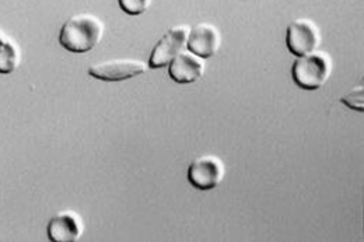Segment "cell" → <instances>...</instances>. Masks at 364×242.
I'll list each match as a JSON object with an SVG mask.
<instances>
[{"label":"cell","instance_id":"cell-11","mask_svg":"<svg viewBox=\"0 0 364 242\" xmlns=\"http://www.w3.org/2000/svg\"><path fill=\"white\" fill-rule=\"evenodd\" d=\"M341 102L355 111L362 112L364 109L363 86H356L355 89H352L348 94H345L343 97L341 98Z\"/></svg>","mask_w":364,"mask_h":242},{"label":"cell","instance_id":"cell-2","mask_svg":"<svg viewBox=\"0 0 364 242\" xmlns=\"http://www.w3.org/2000/svg\"><path fill=\"white\" fill-rule=\"evenodd\" d=\"M332 72V62L326 52L314 50L299 56L291 67L294 83L303 90L314 92L325 84Z\"/></svg>","mask_w":364,"mask_h":242},{"label":"cell","instance_id":"cell-4","mask_svg":"<svg viewBox=\"0 0 364 242\" xmlns=\"http://www.w3.org/2000/svg\"><path fill=\"white\" fill-rule=\"evenodd\" d=\"M147 67L149 66L140 59H111L92 65L89 75L102 82H124L143 75Z\"/></svg>","mask_w":364,"mask_h":242},{"label":"cell","instance_id":"cell-8","mask_svg":"<svg viewBox=\"0 0 364 242\" xmlns=\"http://www.w3.org/2000/svg\"><path fill=\"white\" fill-rule=\"evenodd\" d=\"M220 43L222 38L219 30L209 23L196 24L192 30H189L186 38V47L189 52L202 59L212 57L220 48Z\"/></svg>","mask_w":364,"mask_h":242},{"label":"cell","instance_id":"cell-12","mask_svg":"<svg viewBox=\"0 0 364 242\" xmlns=\"http://www.w3.org/2000/svg\"><path fill=\"white\" fill-rule=\"evenodd\" d=\"M150 1L151 0H118L121 10L129 16L143 14L149 9Z\"/></svg>","mask_w":364,"mask_h":242},{"label":"cell","instance_id":"cell-6","mask_svg":"<svg viewBox=\"0 0 364 242\" xmlns=\"http://www.w3.org/2000/svg\"><path fill=\"white\" fill-rule=\"evenodd\" d=\"M189 28L186 26H176L170 28L161 40L156 44L151 50L149 59V67L161 69L171 63V60L182 52L186 44Z\"/></svg>","mask_w":364,"mask_h":242},{"label":"cell","instance_id":"cell-1","mask_svg":"<svg viewBox=\"0 0 364 242\" xmlns=\"http://www.w3.org/2000/svg\"><path fill=\"white\" fill-rule=\"evenodd\" d=\"M104 34L102 21L90 13L70 17L60 28L59 44L73 53H86L98 45Z\"/></svg>","mask_w":364,"mask_h":242},{"label":"cell","instance_id":"cell-9","mask_svg":"<svg viewBox=\"0 0 364 242\" xmlns=\"http://www.w3.org/2000/svg\"><path fill=\"white\" fill-rule=\"evenodd\" d=\"M170 77L180 84H189L199 80L205 73V62L192 52H180L170 63Z\"/></svg>","mask_w":364,"mask_h":242},{"label":"cell","instance_id":"cell-7","mask_svg":"<svg viewBox=\"0 0 364 242\" xmlns=\"http://www.w3.org/2000/svg\"><path fill=\"white\" fill-rule=\"evenodd\" d=\"M46 234L49 241L76 242L83 234L82 217L73 210L59 211L49 220Z\"/></svg>","mask_w":364,"mask_h":242},{"label":"cell","instance_id":"cell-3","mask_svg":"<svg viewBox=\"0 0 364 242\" xmlns=\"http://www.w3.org/2000/svg\"><path fill=\"white\" fill-rule=\"evenodd\" d=\"M225 163L216 155H202L188 168V181L199 191L216 188L225 178Z\"/></svg>","mask_w":364,"mask_h":242},{"label":"cell","instance_id":"cell-5","mask_svg":"<svg viewBox=\"0 0 364 242\" xmlns=\"http://www.w3.org/2000/svg\"><path fill=\"white\" fill-rule=\"evenodd\" d=\"M321 43L317 24L310 18H297L287 27L286 44L296 56H304L314 52Z\"/></svg>","mask_w":364,"mask_h":242},{"label":"cell","instance_id":"cell-10","mask_svg":"<svg viewBox=\"0 0 364 242\" xmlns=\"http://www.w3.org/2000/svg\"><path fill=\"white\" fill-rule=\"evenodd\" d=\"M21 62V52L17 43L0 30V75L16 72Z\"/></svg>","mask_w":364,"mask_h":242}]
</instances>
